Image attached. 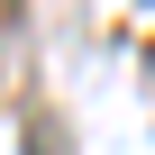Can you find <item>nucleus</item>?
I'll list each match as a JSON object with an SVG mask.
<instances>
[{
	"instance_id": "1",
	"label": "nucleus",
	"mask_w": 155,
	"mask_h": 155,
	"mask_svg": "<svg viewBox=\"0 0 155 155\" xmlns=\"http://www.w3.org/2000/svg\"><path fill=\"white\" fill-rule=\"evenodd\" d=\"M146 64H155V46H146Z\"/></svg>"
}]
</instances>
